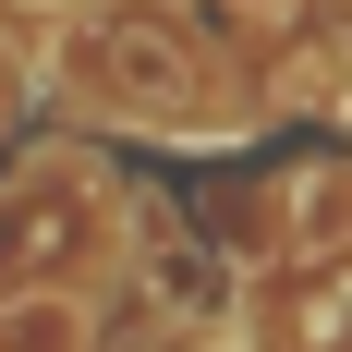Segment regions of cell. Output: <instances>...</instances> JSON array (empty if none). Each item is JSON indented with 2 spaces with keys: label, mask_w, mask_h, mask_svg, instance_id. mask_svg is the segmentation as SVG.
Segmentation results:
<instances>
[{
  "label": "cell",
  "mask_w": 352,
  "mask_h": 352,
  "mask_svg": "<svg viewBox=\"0 0 352 352\" xmlns=\"http://www.w3.org/2000/svg\"><path fill=\"white\" fill-rule=\"evenodd\" d=\"M25 12H73V0H25Z\"/></svg>",
  "instance_id": "obj_4"
},
{
  "label": "cell",
  "mask_w": 352,
  "mask_h": 352,
  "mask_svg": "<svg viewBox=\"0 0 352 352\" xmlns=\"http://www.w3.org/2000/svg\"><path fill=\"white\" fill-rule=\"evenodd\" d=\"M243 12H255V25H267V12H304V0H243Z\"/></svg>",
  "instance_id": "obj_3"
},
{
  "label": "cell",
  "mask_w": 352,
  "mask_h": 352,
  "mask_svg": "<svg viewBox=\"0 0 352 352\" xmlns=\"http://www.w3.org/2000/svg\"><path fill=\"white\" fill-rule=\"evenodd\" d=\"M98 304L85 292H25V304H0V352H98Z\"/></svg>",
  "instance_id": "obj_1"
},
{
  "label": "cell",
  "mask_w": 352,
  "mask_h": 352,
  "mask_svg": "<svg viewBox=\"0 0 352 352\" xmlns=\"http://www.w3.org/2000/svg\"><path fill=\"white\" fill-rule=\"evenodd\" d=\"M12 98H25V73H12V49H0V122H12Z\"/></svg>",
  "instance_id": "obj_2"
}]
</instances>
